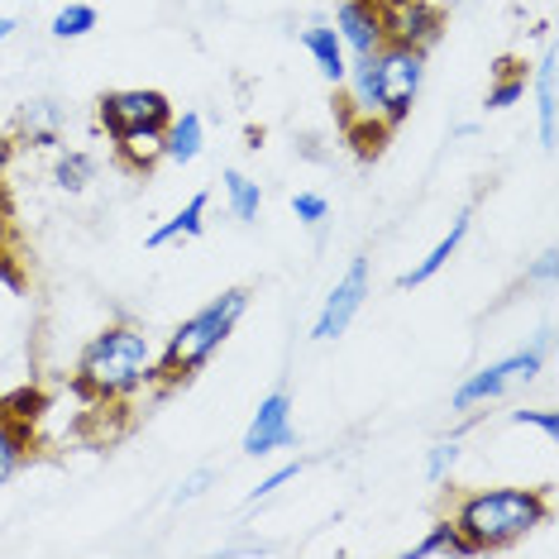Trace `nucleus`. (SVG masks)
I'll use <instances>...</instances> for the list:
<instances>
[{"mask_svg": "<svg viewBox=\"0 0 559 559\" xmlns=\"http://www.w3.org/2000/svg\"><path fill=\"white\" fill-rule=\"evenodd\" d=\"M521 96H526V72H507V62H502V78L488 86V100H483V106L507 110V106H516Z\"/></svg>", "mask_w": 559, "mask_h": 559, "instance_id": "obj_24", "label": "nucleus"}, {"mask_svg": "<svg viewBox=\"0 0 559 559\" xmlns=\"http://www.w3.org/2000/svg\"><path fill=\"white\" fill-rule=\"evenodd\" d=\"M368 72H373V96H378V120L388 130L412 116L416 96H421L426 82V53L421 48H406V44H383L373 58H368Z\"/></svg>", "mask_w": 559, "mask_h": 559, "instance_id": "obj_4", "label": "nucleus"}, {"mask_svg": "<svg viewBox=\"0 0 559 559\" xmlns=\"http://www.w3.org/2000/svg\"><path fill=\"white\" fill-rule=\"evenodd\" d=\"M450 516L474 555H498L550 521V488H474L454 502Z\"/></svg>", "mask_w": 559, "mask_h": 559, "instance_id": "obj_2", "label": "nucleus"}, {"mask_svg": "<svg viewBox=\"0 0 559 559\" xmlns=\"http://www.w3.org/2000/svg\"><path fill=\"white\" fill-rule=\"evenodd\" d=\"M555 273H559V253L555 249H545L536 263H531V273H526V283H540V287H550L555 283Z\"/></svg>", "mask_w": 559, "mask_h": 559, "instance_id": "obj_29", "label": "nucleus"}, {"mask_svg": "<svg viewBox=\"0 0 559 559\" xmlns=\"http://www.w3.org/2000/svg\"><path fill=\"white\" fill-rule=\"evenodd\" d=\"M10 154H15V144H10V139H0V177H5V168H10Z\"/></svg>", "mask_w": 559, "mask_h": 559, "instance_id": "obj_30", "label": "nucleus"}, {"mask_svg": "<svg viewBox=\"0 0 559 559\" xmlns=\"http://www.w3.org/2000/svg\"><path fill=\"white\" fill-rule=\"evenodd\" d=\"M96 182V154H86V148H62L53 158V187L68 197H82L86 187Z\"/></svg>", "mask_w": 559, "mask_h": 559, "instance_id": "obj_19", "label": "nucleus"}, {"mask_svg": "<svg viewBox=\"0 0 559 559\" xmlns=\"http://www.w3.org/2000/svg\"><path fill=\"white\" fill-rule=\"evenodd\" d=\"M206 211H211V192L187 197V206L177 211V215H168L163 225H154L144 245L148 249H163V245H177V239H197L201 230H206Z\"/></svg>", "mask_w": 559, "mask_h": 559, "instance_id": "obj_14", "label": "nucleus"}, {"mask_svg": "<svg viewBox=\"0 0 559 559\" xmlns=\"http://www.w3.org/2000/svg\"><path fill=\"white\" fill-rule=\"evenodd\" d=\"M460 454H464L460 436L430 444V450H426V483H430V488H444V483L454 478V468H460Z\"/></svg>", "mask_w": 559, "mask_h": 559, "instance_id": "obj_23", "label": "nucleus"}, {"mask_svg": "<svg viewBox=\"0 0 559 559\" xmlns=\"http://www.w3.org/2000/svg\"><path fill=\"white\" fill-rule=\"evenodd\" d=\"M201 148H206V120H201L197 110H182V116L173 110L168 130H163V158L187 168V163L201 158Z\"/></svg>", "mask_w": 559, "mask_h": 559, "instance_id": "obj_13", "label": "nucleus"}, {"mask_svg": "<svg viewBox=\"0 0 559 559\" xmlns=\"http://www.w3.org/2000/svg\"><path fill=\"white\" fill-rule=\"evenodd\" d=\"M378 5H397V0H378Z\"/></svg>", "mask_w": 559, "mask_h": 559, "instance_id": "obj_32", "label": "nucleus"}, {"mask_svg": "<svg viewBox=\"0 0 559 559\" xmlns=\"http://www.w3.org/2000/svg\"><path fill=\"white\" fill-rule=\"evenodd\" d=\"M301 48L316 58V68H321V78L330 86H345V78H349V53H345V44H340L335 24H311V29H301Z\"/></svg>", "mask_w": 559, "mask_h": 559, "instance_id": "obj_12", "label": "nucleus"}, {"mask_svg": "<svg viewBox=\"0 0 559 559\" xmlns=\"http://www.w3.org/2000/svg\"><path fill=\"white\" fill-rule=\"evenodd\" d=\"M468 230H474V211H460V215H454L450 230H444V235L436 239V249H430L421 263H412V269H406V273L397 277V287H426L430 277H436V273L444 269V263H450L454 253H460V245L468 239Z\"/></svg>", "mask_w": 559, "mask_h": 559, "instance_id": "obj_11", "label": "nucleus"}, {"mask_svg": "<svg viewBox=\"0 0 559 559\" xmlns=\"http://www.w3.org/2000/svg\"><path fill=\"white\" fill-rule=\"evenodd\" d=\"M221 187H225V201H230V215H235V221H245V225H253V221H259V211H263V187L253 182L249 173H239V168H225Z\"/></svg>", "mask_w": 559, "mask_h": 559, "instance_id": "obj_20", "label": "nucleus"}, {"mask_svg": "<svg viewBox=\"0 0 559 559\" xmlns=\"http://www.w3.org/2000/svg\"><path fill=\"white\" fill-rule=\"evenodd\" d=\"M116 158L130 173H148L154 163H163V130H134V134H116Z\"/></svg>", "mask_w": 559, "mask_h": 559, "instance_id": "obj_18", "label": "nucleus"}, {"mask_svg": "<svg viewBox=\"0 0 559 559\" xmlns=\"http://www.w3.org/2000/svg\"><path fill=\"white\" fill-rule=\"evenodd\" d=\"M555 110H559V100H555V48H545V58L536 68V116H540V148L545 154L555 148Z\"/></svg>", "mask_w": 559, "mask_h": 559, "instance_id": "obj_21", "label": "nucleus"}, {"mask_svg": "<svg viewBox=\"0 0 559 559\" xmlns=\"http://www.w3.org/2000/svg\"><path fill=\"white\" fill-rule=\"evenodd\" d=\"M297 474H301V460H297V464H283V468H273V474H269V478L259 483V488L249 492V502H269V498H277V492H283L287 483H297Z\"/></svg>", "mask_w": 559, "mask_h": 559, "instance_id": "obj_26", "label": "nucleus"}, {"mask_svg": "<svg viewBox=\"0 0 559 559\" xmlns=\"http://www.w3.org/2000/svg\"><path fill=\"white\" fill-rule=\"evenodd\" d=\"M416 559H474V545L464 540V531L454 526V516H440L421 540L412 545Z\"/></svg>", "mask_w": 559, "mask_h": 559, "instance_id": "obj_17", "label": "nucleus"}, {"mask_svg": "<svg viewBox=\"0 0 559 559\" xmlns=\"http://www.w3.org/2000/svg\"><path fill=\"white\" fill-rule=\"evenodd\" d=\"M29 460V426L20 421V412L0 406V488L24 468Z\"/></svg>", "mask_w": 559, "mask_h": 559, "instance_id": "obj_16", "label": "nucleus"}, {"mask_svg": "<svg viewBox=\"0 0 559 559\" xmlns=\"http://www.w3.org/2000/svg\"><path fill=\"white\" fill-rule=\"evenodd\" d=\"M297 444V421H292V397L283 388H273L269 397L259 402V412H253V421L245 430V444L239 450L249 454V460H269L277 450H292Z\"/></svg>", "mask_w": 559, "mask_h": 559, "instance_id": "obj_8", "label": "nucleus"}, {"mask_svg": "<svg viewBox=\"0 0 559 559\" xmlns=\"http://www.w3.org/2000/svg\"><path fill=\"white\" fill-rule=\"evenodd\" d=\"M62 124H68V116H62L58 100H29V106L20 110V134L29 148H58Z\"/></svg>", "mask_w": 559, "mask_h": 559, "instance_id": "obj_15", "label": "nucleus"}, {"mask_svg": "<svg viewBox=\"0 0 559 559\" xmlns=\"http://www.w3.org/2000/svg\"><path fill=\"white\" fill-rule=\"evenodd\" d=\"M158 383V349L148 345V335L139 325H106L100 335L86 340L78 359V388L92 402H130L144 388Z\"/></svg>", "mask_w": 559, "mask_h": 559, "instance_id": "obj_1", "label": "nucleus"}, {"mask_svg": "<svg viewBox=\"0 0 559 559\" xmlns=\"http://www.w3.org/2000/svg\"><path fill=\"white\" fill-rule=\"evenodd\" d=\"M335 34L345 44L349 62L373 58L388 44V24H383V5L378 0H340L335 5Z\"/></svg>", "mask_w": 559, "mask_h": 559, "instance_id": "obj_9", "label": "nucleus"}, {"mask_svg": "<svg viewBox=\"0 0 559 559\" xmlns=\"http://www.w3.org/2000/svg\"><path fill=\"white\" fill-rule=\"evenodd\" d=\"M383 24H388V44H406V48H426L440 39V5L430 0H397V5H383Z\"/></svg>", "mask_w": 559, "mask_h": 559, "instance_id": "obj_10", "label": "nucleus"}, {"mask_svg": "<svg viewBox=\"0 0 559 559\" xmlns=\"http://www.w3.org/2000/svg\"><path fill=\"white\" fill-rule=\"evenodd\" d=\"M211 483H215V468H197L192 478H182V483H177V492H173V507H187V502H197L201 492L211 488Z\"/></svg>", "mask_w": 559, "mask_h": 559, "instance_id": "obj_28", "label": "nucleus"}, {"mask_svg": "<svg viewBox=\"0 0 559 559\" xmlns=\"http://www.w3.org/2000/svg\"><path fill=\"white\" fill-rule=\"evenodd\" d=\"M15 29H20L15 20H10V15H0V44H5V39H10V34H15Z\"/></svg>", "mask_w": 559, "mask_h": 559, "instance_id": "obj_31", "label": "nucleus"}, {"mask_svg": "<svg viewBox=\"0 0 559 559\" xmlns=\"http://www.w3.org/2000/svg\"><path fill=\"white\" fill-rule=\"evenodd\" d=\"M292 215H297L307 230H316V225L330 221V201L321 192H297V197H292Z\"/></svg>", "mask_w": 559, "mask_h": 559, "instance_id": "obj_25", "label": "nucleus"}, {"mask_svg": "<svg viewBox=\"0 0 559 559\" xmlns=\"http://www.w3.org/2000/svg\"><path fill=\"white\" fill-rule=\"evenodd\" d=\"M368 297H373V283H368V259H354L345 269V277L325 292L321 311H316V325H311V340H321V345L340 340L354 325V316L364 311Z\"/></svg>", "mask_w": 559, "mask_h": 559, "instance_id": "obj_7", "label": "nucleus"}, {"mask_svg": "<svg viewBox=\"0 0 559 559\" xmlns=\"http://www.w3.org/2000/svg\"><path fill=\"white\" fill-rule=\"evenodd\" d=\"M100 24L96 15V5H82V0H72V5H62L53 20H48V34H53L58 44H72V39H86Z\"/></svg>", "mask_w": 559, "mask_h": 559, "instance_id": "obj_22", "label": "nucleus"}, {"mask_svg": "<svg viewBox=\"0 0 559 559\" xmlns=\"http://www.w3.org/2000/svg\"><path fill=\"white\" fill-rule=\"evenodd\" d=\"M249 311V292L245 287H230L221 292L215 301H206L201 311H192L182 325L168 335V345H163L158 354V378L163 383H187V378H197L201 368H206L215 354H221V345L235 335V325L245 321Z\"/></svg>", "mask_w": 559, "mask_h": 559, "instance_id": "obj_3", "label": "nucleus"}, {"mask_svg": "<svg viewBox=\"0 0 559 559\" xmlns=\"http://www.w3.org/2000/svg\"><path fill=\"white\" fill-rule=\"evenodd\" d=\"M96 120L110 139L134 130H168L173 100L154 92V86H120V92H106L96 100Z\"/></svg>", "mask_w": 559, "mask_h": 559, "instance_id": "obj_6", "label": "nucleus"}, {"mask_svg": "<svg viewBox=\"0 0 559 559\" xmlns=\"http://www.w3.org/2000/svg\"><path fill=\"white\" fill-rule=\"evenodd\" d=\"M512 426H531V430H540L545 440H555L559 436V412H550V406H540V412H512Z\"/></svg>", "mask_w": 559, "mask_h": 559, "instance_id": "obj_27", "label": "nucleus"}, {"mask_svg": "<svg viewBox=\"0 0 559 559\" xmlns=\"http://www.w3.org/2000/svg\"><path fill=\"white\" fill-rule=\"evenodd\" d=\"M540 368H545V349H536V345L507 354V359H492V364H483L478 373H468L464 383L454 388L450 406H454V412H478V406L507 397L516 383H536Z\"/></svg>", "mask_w": 559, "mask_h": 559, "instance_id": "obj_5", "label": "nucleus"}]
</instances>
